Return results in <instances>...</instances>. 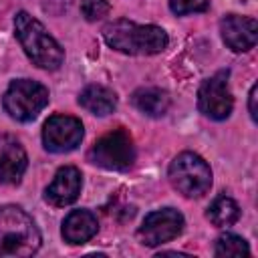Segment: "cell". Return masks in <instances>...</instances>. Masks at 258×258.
Instances as JSON below:
<instances>
[{
	"label": "cell",
	"mask_w": 258,
	"mask_h": 258,
	"mask_svg": "<svg viewBox=\"0 0 258 258\" xmlns=\"http://www.w3.org/2000/svg\"><path fill=\"white\" fill-rule=\"evenodd\" d=\"M40 248V232L32 218L16 208H0V258L32 256Z\"/></svg>",
	"instance_id": "cell-2"
},
{
	"label": "cell",
	"mask_w": 258,
	"mask_h": 258,
	"mask_svg": "<svg viewBox=\"0 0 258 258\" xmlns=\"http://www.w3.org/2000/svg\"><path fill=\"white\" fill-rule=\"evenodd\" d=\"M206 218H208L214 226L226 228V226H232V224L240 218V208H238V204H236L232 198L220 196V198H216V200L210 204V208H208V212H206Z\"/></svg>",
	"instance_id": "cell-16"
},
{
	"label": "cell",
	"mask_w": 258,
	"mask_h": 258,
	"mask_svg": "<svg viewBox=\"0 0 258 258\" xmlns=\"http://www.w3.org/2000/svg\"><path fill=\"white\" fill-rule=\"evenodd\" d=\"M210 0H169V8L173 14H191V12H204L208 10Z\"/></svg>",
	"instance_id": "cell-19"
},
{
	"label": "cell",
	"mask_w": 258,
	"mask_h": 258,
	"mask_svg": "<svg viewBox=\"0 0 258 258\" xmlns=\"http://www.w3.org/2000/svg\"><path fill=\"white\" fill-rule=\"evenodd\" d=\"M99 230V222L93 212L89 210H73L64 220L60 234L69 244H85L89 242Z\"/></svg>",
	"instance_id": "cell-13"
},
{
	"label": "cell",
	"mask_w": 258,
	"mask_h": 258,
	"mask_svg": "<svg viewBox=\"0 0 258 258\" xmlns=\"http://www.w3.org/2000/svg\"><path fill=\"white\" fill-rule=\"evenodd\" d=\"M26 165L28 157L22 143L10 133H0V181L10 185L20 183Z\"/></svg>",
	"instance_id": "cell-11"
},
{
	"label": "cell",
	"mask_w": 258,
	"mask_h": 258,
	"mask_svg": "<svg viewBox=\"0 0 258 258\" xmlns=\"http://www.w3.org/2000/svg\"><path fill=\"white\" fill-rule=\"evenodd\" d=\"M105 42L123 54H157L167 48V32L153 24H135L119 18L103 28Z\"/></svg>",
	"instance_id": "cell-1"
},
{
	"label": "cell",
	"mask_w": 258,
	"mask_h": 258,
	"mask_svg": "<svg viewBox=\"0 0 258 258\" xmlns=\"http://www.w3.org/2000/svg\"><path fill=\"white\" fill-rule=\"evenodd\" d=\"M183 216L173 210V208H163V210H155L151 214L145 216L143 224L137 230V238L141 244L145 246H159L165 244L173 238H177L183 232Z\"/></svg>",
	"instance_id": "cell-7"
},
{
	"label": "cell",
	"mask_w": 258,
	"mask_h": 258,
	"mask_svg": "<svg viewBox=\"0 0 258 258\" xmlns=\"http://www.w3.org/2000/svg\"><path fill=\"white\" fill-rule=\"evenodd\" d=\"M109 10H111V6L107 0H81V14L89 22L105 18L109 14Z\"/></svg>",
	"instance_id": "cell-18"
},
{
	"label": "cell",
	"mask_w": 258,
	"mask_h": 258,
	"mask_svg": "<svg viewBox=\"0 0 258 258\" xmlns=\"http://www.w3.org/2000/svg\"><path fill=\"white\" fill-rule=\"evenodd\" d=\"M14 30L20 46L24 48L26 56L44 71H56L62 64L64 52L60 44L48 34V30L32 18L28 12H18L14 16Z\"/></svg>",
	"instance_id": "cell-3"
},
{
	"label": "cell",
	"mask_w": 258,
	"mask_h": 258,
	"mask_svg": "<svg viewBox=\"0 0 258 258\" xmlns=\"http://www.w3.org/2000/svg\"><path fill=\"white\" fill-rule=\"evenodd\" d=\"M48 105V89L30 79L12 81L4 93L6 113L22 123H28L38 117V113Z\"/></svg>",
	"instance_id": "cell-6"
},
{
	"label": "cell",
	"mask_w": 258,
	"mask_h": 258,
	"mask_svg": "<svg viewBox=\"0 0 258 258\" xmlns=\"http://www.w3.org/2000/svg\"><path fill=\"white\" fill-rule=\"evenodd\" d=\"M214 254L216 256H248L250 248L244 238H240L236 234H224L216 240Z\"/></svg>",
	"instance_id": "cell-17"
},
{
	"label": "cell",
	"mask_w": 258,
	"mask_h": 258,
	"mask_svg": "<svg viewBox=\"0 0 258 258\" xmlns=\"http://www.w3.org/2000/svg\"><path fill=\"white\" fill-rule=\"evenodd\" d=\"M79 103L89 113L103 117V115H109L117 109V95L103 85H89L81 91Z\"/></svg>",
	"instance_id": "cell-14"
},
{
	"label": "cell",
	"mask_w": 258,
	"mask_h": 258,
	"mask_svg": "<svg viewBox=\"0 0 258 258\" xmlns=\"http://www.w3.org/2000/svg\"><path fill=\"white\" fill-rule=\"evenodd\" d=\"M83 141V123L71 115H52L44 123L42 143L52 153H67Z\"/></svg>",
	"instance_id": "cell-9"
},
{
	"label": "cell",
	"mask_w": 258,
	"mask_h": 258,
	"mask_svg": "<svg viewBox=\"0 0 258 258\" xmlns=\"http://www.w3.org/2000/svg\"><path fill=\"white\" fill-rule=\"evenodd\" d=\"M256 95H258V85H254V87L250 89V95H248V99H250L248 109H250V117H252V121H256Z\"/></svg>",
	"instance_id": "cell-20"
},
{
	"label": "cell",
	"mask_w": 258,
	"mask_h": 258,
	"mask_svg": "<svg viewBox=\"0 0 258 258\" xmlns=\"http://www.w3.org/2000/svg\"><path fill=\"white\" fill-rule=\"evenodd\" d=\"M220 32L224 44L234 52H246L254 48L258 40V24L250 16L228 14L220 22Z\"/></svg>",
	"instance_id": "cell-10"
},
{
	"label": "cell",
	"mask_w": 258,
	"mask_h": 258,
	"mask_svg": "<svg viewBox=\"0 0 258 258\" xmlns=\"http://www.w3.org/2000/svg\"><path fill=\"white\" fill-rule=\"evenodd\" d=\"M131 103L135 105V109H139L143 115H149V117H163L169 109V95L163 91V89H157V87H143V89H137L131 97Z\"/></svg>",
	"instance_id": "cell-15"
},
{
	"label": "cell",
	"mask_w": 258,
	"mask_h": 258,
	"mask_svg": "<svg viewBox=\"0 0 258 258\" xmlns=\"http://www.w3.org/2000/svg\"><path fill=\"white\" fill-rule=\"evenodd\" d=\"M81 185H83L81 171L73 165H64L54 173L52 181L44 189V200L54 208L69 206L79 198Z\"/></svg>",
	"instance_id": "cell-12"
},
{
	"label": "cell",
	"mask_w": 258,
	"mask_h": 258,
	"mask_svg": "<svg viewBox=\"0 0 258 258\" xmlns=\"http://www.w3.org/2000/svg\"><path fill=\"white\" fill-rule=\"evenodd\" d=\"M89 161L111 171L129 169L135 161V147L131 135L123 127L105 133L89 149Z\"/></svg>",
	"instance_id": "cell-5"
},
{
	"label": "cell",
	"mask_w": 258,
	"mask_h": 258,
	"mask_svg": "<svg viewBox=\"0 0 258 258\" xmlns=\"http://www.w3.org/2000/svg\"><path fill=\"white\" fill-rule=\"evenodd\" d=\"M198 107L206 117L216 121L230 117L234 109V97L228 85V73H216L202 83L198 91Z\"/></svg>",
	"instance_id": "cell-8"
},
{
	"label": "cell",
	"mask_w": 258,
	"mask_h": 258,
	"mask_svg": "<svg viewBox=\"0 0 258 258\" xmlns=\"http://www.w3.org/2000/svg\"><path fill=\"white\" fill-rule=\"evenodd\" d=\"M167 177L169 183L185 198H202L212 185L210 165L191 151H183L171 161Z\"/></svg>",
	"instance_id": "cell-4"
}]
</instances>
